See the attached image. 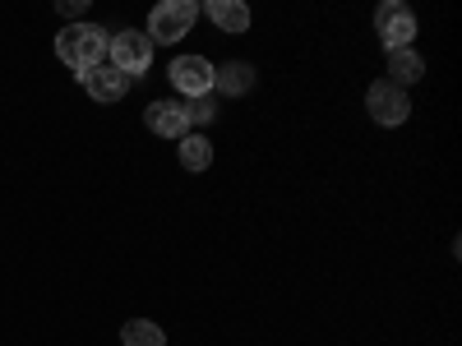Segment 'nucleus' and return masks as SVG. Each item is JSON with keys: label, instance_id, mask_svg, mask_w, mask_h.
Segmentation results:
<instances>
[{"label": "nucleus", "instance_id": "obj_11", "mask_svg": "<svg viewBox=\"0 0 462 346\" xmlns=\"http://www.w3.org/2000/svg\"><path fill=\"white\" fill-rule=\"evenodd\" d=\"M420 74H426V60H420L411 47H407V51H389V84H393V88L416 84Z\"/></svg>", "mask_w": 462, "mask_h": 346}, {"label": "nucleus", "instance_id": "obj_14", "mask_svg": "<svg viewBox=\"0 0 462 346\" xmlns=\"http://www.w3.org/2000/svg\"><path fill=\"white\" fill-rule=\"evenodd\" d=\"M185 115H189V125H213V115H217V102H213V93H204V97H189Z\"/></svg>", "mask_w": 462, "mask_h": 346}, {"label": "nucleus", "instance_id": "obj_12", "mask_svg": "<svg viewBox=\"0 0 462 346\" xmlns=\"http://www.w3.org/2000/svg\"><path fill=\"white\" fill-rule=\"evenodd\" d=\"M208 162H213V143L204 134H185L180 139V167L185 171H204Z\"/></svg>", "mask_w": 462, "mask_h": 346}, {"label": "nucleus", "instance_id": "obj_3", "mask_svg": "<svg viewBox=\"0 0 462 346\" xmlns=\"http://www.w3.org/2000/svg\"><path fill=\"white\" fill-rule=\"evenodd\" d=\"M106 65H116V69L125 74V79L143 74V69L152 65V42H148V32H139V28L116 32V37H111V47H106Z\"/></svg>", "mask_w": 462, "mask_h": 346}, {"label": "nucleus", "instance_id": "obj_6", "mask_svg": "<svg viewBox=\"0 0 462 346\" xmlns=\"http://www.w3.org/2000/svg\"><path fill=\"white\" fill-rule=\"evenodd\" d=\"M167 79L185 97H204V93H213V65L204 56H176L171 69H167Z\"/></svg>", "mask_w": 462, "mask_h": 346}, {"label": "nucleus", "instance_id": "obj_8", "mask_svg": "<svg viewBox=\"0 0 462 346\" xmlns=\"http://www.w3.org/2000/svg\"><path fill=\"white\" fill-rule=\"evenodd\" d=\"M84 88H88L93 102H121L125 88H130V79H125V74L116 69V65H97V69L84 74Z\"/></svg>", "mask_w": 462, "mask_h": 346}, {"label": "nucleus", "instance_id": "obj_1", "mask_svg": "<svg viewBox=\"0 0 462 346\" xmlns=\"http://www.w3.org/2000/svg\"><path fill=\"white\" fill-rule=\"evenodd\" d=\"M106 47H111V37L102 32V28H93V23H69L60 37H56V56L79 74L88 69H97V65H106Z\"/></svg>", "mask_w": 462, "mask_h": 346}, {"label": "nucleus", "instance_id": "obj_10", "mask_svg": "<svg viewBox=\"0 0 462 346\" xmlns=\"http://www.w3.org/2000/svg\"><path fill=\"white\" fill-rule=\"evenodd\" d=\"M213 88H222L226 97H245V93L254 88V65H245V60L217 65V69H213Z\"/></svg>", "mask_w": 462, "mask_h": 346}, {"label": "nucleus", "instance_id": "obj_4", "mask_svg": "<svg viewBox=\"0 0 462 346\" xmlns=\"http://www.w3.org/2000/svg\"><path fill=\"white\" fill-rule=\"evenodd\" d=\"M374 28H379V42L389 51H407L411 37H416V14L402 5V0H383L374 10Z\"/></svg>", "mask_w": 462, "mask_h": 346}, {"label": "nucleus", "instance_id": "obj_2", "mask_svg": "<svg viewBox=\"0 0 462 346\" xmlns=\"http://www.w3.org/2000/svg\"><path fill=\"white\" fill-rule=\"evenodd\" d=\"M199 19V5L195 0H162V5H152L148 14V42H180V37H189V28H195Z\"/></svg>", "mask_w": 462, "mask_h": 346}, {"label": "nucleus", "instance_id": "obj_5", "mask_svg": "<svg viewBox=\"0 0 462 346\" xmlns=\"http://www.w3.org/2000/svg\"><path fill=\"white\" fill-rule=\"evenodd\" d=\"M365 111L374 115L379 125H389V130H398L407 115H411V102H407V93L402 88H393L389 79H379V84H370V93H365Z\"/></svg>", "mask_w": 462, "mask_h": 346}, {"label": "nucleus", "instance_id": "obj_9", "mask_svg": "<svg viewBox=\"0 0 462 346\" xmlns=\"http://www.w3.org/2000/svg\"><path fill=\"white\" fill-rule=\"evenodd\" d=\"M199 14H208L222 32H245L250 28V5L245 0H208V5H199Z\"/></svg>", "mask_w": 462, "mask_h": 346}, {"label": "nucleus", "instance_id": "obj_7", "mask_svg": "<svg viewBox=\"0 0 462 346\" xmlns=\"http://www.w3.org/2000/svg\"><path fill=\"white\" fill-rule=\"evenodd\" d=\"M143 121H148V130H152V134L176 139V143L189 134V115H185V102H148Z\"/></svg>", "mask_w": 462, "mask_h": 346}, {"label": "nucleus", "instance_id": "obj_13", "mask_svg": "<svg viewBox=\"0 0 462 346\" xmlns=\"http://www.w3.org/2000/svg\"><path fill=\"white\" fill-rule=\"evenodd\" d=\"M121 341H125V346H167L162 328L152 323V319H130V323L121 328Z\"/></svg>", "mask_w": 462, "mask_h": 346}, {"label": "nucleus", "instance_id": "obj_15", "mask_svg": "<svg viewBox=\"0 0 462 346\" xmlns=\"http://www.w3.org/2000/svg\"><path fill=\"white\" fill-rule=\"evenodd\" d=\"M56 10H60V14H84V10H88V0H60Z\"/></svg>", "mask_w": 462, "mask_h": 346}]
</instances>
